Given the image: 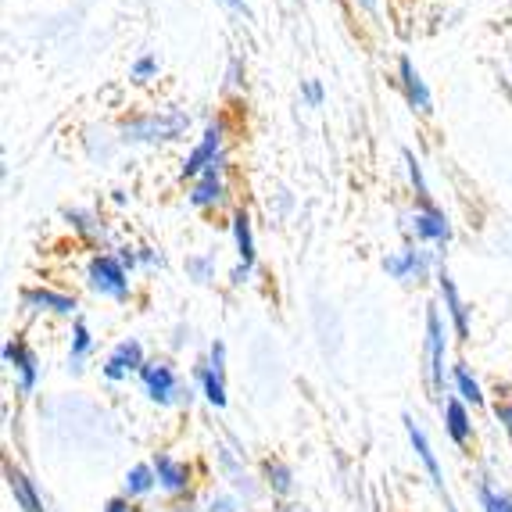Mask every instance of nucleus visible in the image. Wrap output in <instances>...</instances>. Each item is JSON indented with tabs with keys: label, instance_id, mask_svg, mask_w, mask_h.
<instances>
[{
	"label": "nucleus",
	"instance_id": "1",
	"mask_svg": "<svg viewBox=\"0 0 512 512\" xmlns=\"http://www.w3.org/2000/svg\"><path fill=\"white\" fill-rule=\"evenodd\" d=\"M187 115L183 111H169V115H147V119L129 122L122 129L126 144H154V140H176L187 129Z\"/></svg>",
	"mask_w": 512,
	"mask_h": 512
},
{
	"label": "nucleus",
	"instance_id": "2",
	"mask_svg": "<svg viewBox=\"0 0 512 512\" xmlns=\"http://www.w3.org/2000/svg\"><path fill=\"white\" fill-rule=\"evenodd\" d=\"M86 280H90V287H94L97 294H104V298H115V301L129 298V273H126V265L119 262V255L90 258Z\"/></svg>",
	"mask_w": 512,
	"mask_h": 512
},
{
	"label": "nucleus",
	"instance_id": "3",
	"mask_svg": "<svg viewBox=\"0 0 512 512\" xmlns=\"http://www.w3.org/2000/svg\"><path fill=\"white\" fill-rule=\"evenodd\" d=\"M427 384L434 398L444 394V323L434 305L427 308Z\"/></svg>",
	"mask_w": 512,
	"mask_h": 512
},
{
	"label": "nucleus",
	"instance_id": "4",
	"mask_svg": "<svg viewBox=\"0 0 512 512\" xmlns=\"http://www.w3.org/2000/svg\"><path fill=\"white\" fill-rule=\"evenodd\" d=\"M140 384H144L147 398L158 405H172L180 398V376H176V369L169 362H144Z\"/></svg>",
	"mask_w": 512,
	"mask_h": 512
},
{
	"label": "nucleus",
	"instance_id": "5",
	"mask_svg": "<svg viewBox=\"0 0 512 512\" xmlns=\"http://www.w3.org/2000/svg\"><path fill=\"white\" fill-rule=\"evenodd\" d=\"M222 137H226L222 122H212V126L205 129V137L197 140V147L187 154V162H183V180H197L208 165L219 162L222 158Z\"/></svg>",
	"mask_w": 512,
	"mask_h": 512
},
{
	"label": "nucleus",
	"instance_id": "6",
	"mask_svg": "<svg viewBox=\"0 0 512 512\" xmlns=\"http://www.w3.org/2000/svg\"><path fill=\"white\" fill-rule=\"evenodd\" d=\"M201 387H205V398L215 409L226 405V344L222 341H212L208 366H201Z\"/></svg>",
	"mask_w": 512,
	"mask_h": 512
},
{
	"label": "nucleus",
	"instance_id": "7",
	"mask_svg": "<svg viewBox=\"0 0 512 512\" xmlns=\"http://www.w3.org/2000/svg\"><path fill=\"white\" fill-rule=\"evenodd\" d=\"M437 287H441L444 308H448V316H452L455 337H459V341H470V308H466V301H462L459 287H455V280L448 276V269L437 273Z\"/></svg>",
	"mask_w": 512,
	"mask_h": 512
},
{
	"label": "nucleus",
	"instance_id": "8",
	"mask_svg": "<svg viewBox=\"0 0 512 512\" xmlns=\"http://www.w3.org/2000/svg\"><path fill=\"white\" fill-rule=\"evenodd\" d=\"M4 362L18 373V394H33L40 369H36V355L29 351V344L26 341H8L4 344Z\"/></svg>",
	"mask_w": 512,
	"mask_h": 512
},
{
	"label": "nucleus",
	"instance_id": "9",
	"mask_svg": "<svg viewBox=\"0 0 512 512\" xmlns=\"http://www.w3.org/2000/svg\"><path fill=\"white\" fill-rule=\"evenodd\" d=\"M233 240H237L240 265L233 269V283H244L255 269V233H251L248 212H233Z\"/></svg>",
	"mask_w": 512,
	"mask_h": 512
},
{
	"label": "nucleus",
	"instance_id": "10",
	"mask_svg": "<svg viewBox=\"0 0 512 512\" xmlns=\"http://www.w3.org/2000/svg\"><path fill=\"white\" fill-rule=\"evenodd\" d=\"M140 369H144V348H140V341H122L108 355V362H104V376H108L111 384H119L129 373H140Z\"/></svg>",
	"mask_w": 512,
	"mask_h": 512
},
{
	"label": "nucleus",
	"instance_id": "11",
	"mask_svg": "<svg viewBox=\"0 0 512 512\" xmlns=\"http://www.w3.org/2000/svg\"><path fill=\"white\" fill-rule=\"evenodd\" d=\"M226 197V183H222V158L215 165H208L201 176L194 180V190H190V201L194 208H212Z\"/></svg>",
	"mask_w": 512,
	"mask_h": 512
},
{
	"label": "nucleus",
	"instance_id": "12",
	"mask_svg": "<svg viewBox=\"0 0 512 512\" xmlns=\"http://www.w3.org/2000/svg\"><path fill=\"white\" fill-rule=\"evenodd\" d=\"M412 230H416L419 240H430V244H448V240H452V226H448L444 212H437L434 205L419 208V212L412 215Z\"/></svg>",
	"mask_w": 512,
	"mask_h": 512
},
{
	"label": "nucleus",
	"instance_id": "13",
	"mask_svg": "<svg viewBox=\"0 0 512 512\" xmlns=\"http://www.w3.org/2000/svg\"><path fill=\"white\" fill-rule=\"evenodd\" d=\"M4 477H8V491L15 495V505L22 512H47L43 509V498L40 491H36V484L26 477L22 470H15L11 462H4Z\"/></svg>",
	"mask_w": 512,
	"mask_h": 512
},
{
	"label": "nucleus",
	"instance_id": "14",
	"mask_svg": "<svg viewBox=\"0 0 512 512\" xmlns=\"http://www.w3.org/2000/svg\"><path fill=\"white\" fill-rule=\"evenodd\" d=\"M384 269H387V276H394V280H412V276L423 280L430 269V258H427V251H398V255L387 258Z\"/></svg>",
	"mask_w": 512,
	"mask_h": 512
},
{
	"label": "nucleus",
	"instance_id": "15",
	"mask_svg": "<svg viewBox=\"0 0 512 512\" xmlns=\"http://www.w3.org/2000/svg\"><path fill=\"white\" fill-rule=\"evenodd\" d=\"M154 473H158V484L169 491V495H180V491H187L190 484V466L180 459H172V455H158L154 459Z\"/></svg>",
	"mask_w": 512,
	"mask_h": 512
},
{
	"label": "nucleus",
	"instance_id": "16",
	"mask_svg": "<svg viewBox=\"0 0 512 512\" xmlns=\"http://www.w3.org/2000/svg\"><path fill=\"white\" fill-rule=\"evenodd\" d=\"M405 430H409L412 448H416L419 462L427 466V473H430V480H434V487H437V491H444V473H441V466H437V455H434V448H430V441H427V434H423V427H419V423L412 416H405Z\"/></svg>",
	"mask_w": 512,
	"mask_h": 512
},
{
	"label": "nucleus",
	"instance_id": "17",
	"mask_svg": "<svg viewBox=\"0 0 512 512\" xmlns=\"http://www.w3.org/2000/svg\"><path fill=\"white\" fill-rule=\"evenodd\" d=\"M398 79H402L405 101H409L416 111H427L430 108V90H427V83H423V76L416 72V65H412V58L398 61Z\"/></svg>",
	"mask_w": 512,
	"mask_h": 512
},
{
	"label": "nucleus",
	"instance_id": "18",
	"mask_svg": "<svg viewBox=\"0 0 512 512\" xmlns=\"http://www.w3.org/2000/svg\"><path fill=\"white\" fill-rule=\"evenodd\" d=\"M26 308H47V312H58V316H72L76 312V298L69 294H58V291H47V287H36V291H26L22 294Z\"/></svg>",
	"mask_w": 512,
	"mask_h": 512
},
{
	"label": "nucleus",
	"instance_id": "19",
	"mask_svg": "<svg viewBox=\"0 0 512 512\" xmlns=\"http://www.w3.org/2000/svg\"><path fill=\"white\" fill-rule=\"evenodd\" d=\"M444 430H448V437H452L455 444L470 441L473 423H470V412H466V405H462L459 398H448V402H444Z\"/></svg>",
	"mask_w": 512,
	"mask_h": 512
},
{
	"label": "nucleus",
	"instance_id": "20",
	"mask_svg": "<svg viewBox=\"0 0 512 512\" xmlns=\"http://www.w3.org/2000/svg\"><path fill=\"white\" fill-rule=\"evenodd\" d=\"M154 484H158V473H154V466H133V470L126 473V498L147 495Z\"/></svg>",
	"mask_w": 512,
	"mask_h": 512
},
{
	"label": "nucleus",
	"instance_id": "21",
	"mask_svg": "<svg viewBox=\"0 0 512 512\" xmlns=\"http://www.w3.org/2000/svg\"><path fill=\"white\" fill-rule=\"evenodd\" d=\"M265 484H269V491L273 495H291L294 491V473L283 466V462H265Z\"/></svg>",
	"mask_w": 512,
	"mask_h": 512
},
{
	"label": "nucleus",
	"instance_id": "22",
	"mask_svg": "<svg viewBox=\"0 0 512 512\" xmlns=\"http://www.w3.org/2000/svg\"><path fill=\"white\" fill-rule=\"evenodd\" d=\"M90 348H94V337H90V326H86L83 319H76V326H72V351H69L72 369L83 366V359H86V355H90Z\"/></svg>",
	"mask_w": 512,
	"mask_h": 512
},
{
	"label": "nucleus",
	"instance_id": "23",
	"mask_svg": "<svg viewBox=\"0 0 512 512\" xmlns=\"http://www.w3.org/2000/svg\"><path fill=\"white\" fill-rule=\"evenodd\" d=\"M455 391H459L462 402H473V405H484V394H480V384L477 376L470 373L466 366H455Z\"/></svg>",
	"mask_w": 512,
	"mask_h": 512
},
{
	"label": "nucleus",
	"instance_id": "24",
	"mask_svg": "<svg viewBox=\"0 0 512 512\" xmlns=\"http://www.w3.org/2000/svg\"><path fill=\"white\" fill-rule=\"evenodd\" d=\"M402 158H405V165H409V183H412V190H416V197L423 201V208L430 205V187H427V180H423V169H419V158L416 154L405 147L402 151Z\"/></svg>",
	"mask_w": 512,
	"mask_h": 512
},
{
	"label": "nucleus",
	"instance_id": "25",
	"mask_svg": "<svg viewBox=\"0 0 512 512\" xmlns=\"http://www.w3.org/2000/svg\"><path fill=\"white\" fill-rule=\"evenodd\" d=\"M480 505L484 512H512V498L505 491H495L491 484H480Z\"/></svg>",
	"mask_w": 512,
	"mask_h": 512
},
{
	"label": "nucleus",
	"instance_id": "26",
	"mask_svg": "<svg viewBox=\"0 0 512 512\" xmlns=\"http://www.w3.org/2000/svg\"><path fill=\"white\" fill-rule=\"evenodd\" d=\"M158 72V58L154 54H144V58H137L133 61V69H129V76L137 79V83H147V79Z\"/></svg>",
	"mask_w": 512,
	"mask_h": 512
},
{
	"label": "nucleus",
	"instance_id": "27",
	"mask_svg": "<svg viewBox=\"0 0 512 512\" xmlns=\"http://www.w3.org/2000/svg\"><path fill=\"white\" fill-rule=\"evenodd\" d=\"M65 215H69V222L83 233V237H97V233H101V226H94V215L90 212H79L76 208V212H65Z\"/></svg>",
	"mask_w": 512,
	"mask_h": 512
},
{
	"label": "nucleus",
	"instance_id": "28",
	"mask_svg": "<svg viewBox=\"0 0 512 512\" xmlns=\"http://www.w3.org/2000/svg\"><path fill=\"white\" fill-rule=\"evenodd\" d=\"M187 273L194 276L197 283H208V280H212V258H190Z\"/></svg>",
	"mask_w": 512,
	"mask_h": 512
},
{
	"label": "nucleus",
	"instance_id": "29",
	"mask_svg": "<svg viewBox=\"0 0 512 512\" xmlns=\"http://www.w3.org/2000/svg\"><path fill=\"white\" fill-rule=\"evenodd\" d=\"M208 512H244L240 509L233 498H226V495H219V498H212V505H208Z\"/></svg>",
	"mask_w": 512,
	"mask_h": 512
},
{
	"label": "nucleus",
	"instance_id": "30",
	"mask_svg": "<svg viewBox=\"0 0 512 512\" xmlns=\"http://www.w3.org/2000/svg\"><path fill=\"white\" fill-rule=\"evenodd\" d=\"M495 416H498V423H502V427H505V434H509V441H512V402L498 405V409H495Z\"/></svg>",
	"mask_w": 512,
	"mask_h": 512
},
{
	"label": "nucleus",
	"instance_id": "31",
	"mask_svg": "<svg viewBox=\"0 0 512 512\" xmlns=\"http://www.w3.org/2000/svg\"><path fill=\"white\" fill-rule=\"evenodd\" d=\"M305 101L312 104V108H316V104H323V86H319L316 79H312V83L305 86Z\"/></svg>",
	"mask_w": 512,
	"mask_h": 512
},
{
	"label": "nucleus",
	"instance_id": "32",
	"mask_svg": "<svg viewBox=\"0 0 512 512\" xmlns=\"http://www.w3.org/2000/svg\"><path fill=\"white\" fill-rule=\"evenodd\" d=\"M119 262H122V265H126V269H133V265H137V262H140V255H137V251H129V248H122V251H119Z\"/></svg>",
	"mask_w": 512,
	"mask_h": 512
},
{
	"label": "nucleus",
	"instance_id": "33",
	"mask_svg": "<svg viewBox=\"0 0 512 512\" xmlns=\"http://www.w3.org/2000/svg\"><path fill=\"white\" fill-rule=\"evenodd\" d=\"M104 512H129V502L126 498H111V502L104 505Z\"/></svg>",
	"mask_w": 512,
	"mask_h": 512
},
{
	"label": "nucleus",
	"instance_id": "34",
	"mask_svg": "<svg viewBox=\"0 0 512 512\" xmlns=\"http://www.w3.org/2000/svg\"><path fill=\"white\" fill-rule=\"evenodd\" d=\"M226 4H230L237 15H248V4H244V0H226Z\"/></svg>",
	"mask_w": 512,
	"mask_h": 512
},
{
	"label": "nucleus",
	"instance_id": "35",
	"mask_svg": "<svg viewBox=\"0 0 512 512\" xmlns=\"http://www.w3.org/2000/svg\"><path fill=\"white\" fill-rule=\"evenodd\" d=\"M359 4H362L366 11H373V15H376V0H359Z\"/></svg>",
	"mask_w": 512,
	"mask_h": 512
},
{
	"label": "nucleus",
	"instance_id": "36",
	"mask_svg": "<svg viewBox=\"0 0 512 512\" xmlns=\"http://www.w3.org/2000/svg\"><path fill=\"white\" fill-rule=\"evenodd\" d=\"M276 512H301L298 505H283V509H276Z\"/></svg>",
	"mask_w": 512,
	"mask_h": 512
}]
</instances>
